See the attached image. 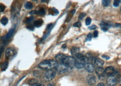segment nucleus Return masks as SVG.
<instances>
[{
  "label": "nucleus",
  "instance_id": "f257e3e1",
  "mask_svg": "<svg viewBox=\"0 0 121 86\" xmlns=\"http://www.w3.org/2000/svg\"><path fill=\"white\" fill-rule=\"evenodd\" d=\"M58 64L56 61L53 60H44L39 64L38 67L44 70H50L55 69Z\"/></svg>",
  "mask_w": 121,
  "mask_h": 86
},
{
  "label": "nucleus",
  "instance_id": "f03ea898",
  "mask_svg": "<svg viewBox=\"0 0 121 86\" xmlns=\"http://www.w3.org/2000/svg\"><path fill=\"white\" fill-rule=\"evenodd\" d=\"M56 75V72L52 69L48 70L43 76V80L46 82L52 81Z\"/></svg>",
  "mask_w": 121,
  "mask_h": 86
},
{
  "label": "nucleus",
  "instance_id": "7ed1b4c3",
  "mask_svg": "<svg viewBox=\"0 0 121 86\" xmlns=\"http://www.w3.org/2000/svg\"><path fill=\"white\" fill-rule=\"evenodd\" d=\"M76 59L72 56H66L63 64H65L69 68H73L74 67V64Z\"/></svg>",
  "mask_w": 121,
  "mask_h": 86
},
{
  "label": "nucleus",
  "instance_id": "20e7f679",
  "mask_svg": "<svg viewBox=\"0 0 121 86\" xmlns=\"http://www.w3.org/2000/svg\"><path fill=\"white\" fill-rule=\"evenodd\" d=\"M69 68L65 64L63 63H59L55 68V69L58 74H62L66 73Z\"/></svg>",
  "mask_w": 121,
  "mask_h": 86
},
{
  "label": "nucleus",
  "instance_id": "39448f33",
  "mask_svg": "<svg viewBox=\"0 0 121 86\" xmlns=\"http://www.w3.org/2000/svg\"><path fill=\"white\" fill-rule=\"evenodd\" d=\"M113 26L112 23L108 21H103L100 25L101 30L104 32H106Z\"/></svg>",
  "mask_w": 121,
  "mask_h": 86
},
{
  "label": "nucleus",
  "instance_id": "423d86ee",
  "mask_svg": "<svg viewBox=\"0 0 121 86\" xmlns=\"http://www.w3.org/2000/svg\"><path fill=\"white\" fill-rule=\"evenodd\" d=\"M86 81L88 85L92 86L94 85L96 82V78L93 74L88 75L86 77Z\"/></svg>",
  "mask_w": 121,
  "mask_h": 86
},
{
  "label": "nucleus",
  "instance_id": "0eeeda50",
  "mask_svg": "<svg viewBox=\"0 0 121 86\" xmlns=\"http://www.w3.org/2000/svg\"><path fill=\"white\" fill-rule=\"evenodd\" d=\"M107 83L108 86H115L117 84V79L113 76H109L107 79Z\"/></svg>",
  "mask_w": 121,
  "mask_h": 86
},
{
  "label": "nucleus",
  "instance_id": "6e6552de",
  "mask_svg": "<svg viewBox=\"0 0 121 86\" xmlns=\"http://www.w3.org/2000/svg\"><path fill=\"white\" fill-rule=\"evenodd\" d=\"M84 67L86 70H87V71L88 73H92L94 72V66L92 63H86L84 65Z\"/></svg>",
  "mask_w": 121,
  "mask_h": 86
},
{
  "label": "nucleus",
  "instance_id": "1a4fd4ad",
  "mask_svg": "<svg viewBox=\"0 0 121 86\" xmlns=\"http://www.w3.org/2000/svg\"><path fill=\"white\" fill-rule=\"evenodd\" d=\"M66 55L63 54H57L55 57V59L57 62L59 63H63L64 59L66 57Z\"/></svg>",
  "mask_w": 121,
  "mask_h": 86
},
{
  "label": "nucleus",
  "instance_id": "9d476101",
  "mask_svg": "<svg viewBox=\"0 0 121 86\" xmlns=\"http://www.w3.org/2000/svg\"><path fill=\"white\" fill-rule=\"evenodd\" d=\"M115 71V69L112 66H109L106 68V69L105 70V72L106 75L108 76H112L114 72Z\"/></svg>",
  "mask_w": 121,
  "mask_h": 86
},
{
  "label": "nucleus",
  "instance_id": "9b49d317",
  "mask_svg": "<svg viewBox=\"0 0 121 86\" xmlns=\"http://www.w3.org/2000/svg\"><path fill=\"white\" fill-rule=\"evenodd\" d=\"M95 72L98 77L106 74L104 69L102 67H98L95 70Z\"/></svg>",
  "mask_w": 121,
  "mask_h": 86
},
{
  "label": "nucleus",
  "instance_id": "f8f14e48",
  "mask_svg": "<svg viewBox=\"0 0 121 86\" xmlns=\"http://www.w3.org/2000/svg\"><path fill=\"white\" fill-rule=\"evenodd\" d=\"M85 64H84L82 62L76 60L74 64V67L78 69H81L84 67Z\"/></svg>",
  "mask_w": 121,
  "mask_h": 86
},
{
  "label": "nucleus",
  "instance_id": "ddd939ff",
  "mask_svg": "<svg viewBox=\"0 0 121 86\" xmlns=\"http://www.w3.org/2000/svg\"><path fill=\"white\" fill-rule=\"evenodd\" d=\"M14 50L11 48H7L5 52V56L6 58H9L10 57H11L14 54Z\"/></svg>",
  "mask_w": 121,
  "mask_h": 86
},
{
  "label": "nucleus",
  "instance_id": "4468645a",
  "mask_svg": "<svg viewBox=\"0 0 121 86\" xmlns=\"http://www.w3.org/2000/svg\"><path fill=\"white\" fill-rule=\"evenodd\" d=\"M104 61L102 59H100L99 58L96 59L94 62L95 64L98 67H102L104 64Z\"/></svg>",
  "mask_w": 121,
  "mask_h": 86
},
{
  "label": "nucleus",
  "instance_id": "2eb2a0df",
  "mask_svg": "<svg viewBox=\"0 0 121 86\" xmlns=\"http://www.w3.org/2000/svg\"><path fill=\"white\" fill-rule=\"evenodd\" d=\"M15 29H16L15 27H13V28L11 29L7 33V34H6V36H5V39L6 40H8L11 38V36H12V35L15 32Z\"/></svg>",
  "mask_w": 121,
  "mask_h": 86
},
{
  "label": "nucleus",
  "instance_id": "dca6fc26",
  "mask_svg": "<svg viewBox=\"0 0 121 86\" xmlns=\"http://www.w3.org/2000/svg\"><path fill=\"white\" fill-rule=\"evenodd\" d=\"M43 22V20L42 19H39L35 22L34 23V26L36 27H40L42 25Z\"/></svg>",
  "mask_w": 121,
  "mask_h": 86
},
{
  "label": "nucleus",
  "instance_id": "f3484780",
  "mask_svg": "<svg viewBox=\"0 0 121 86\" xmlns=\"http://www.w3.org/2000/svg\"><path fill=\"white\" fill-rule=\"evenodd\" d=\"M79 48L76 47H73L71 49V53L73 56H75L77 54L79 53Z\"/></svg>",
  "mask_w": 121,
  "mask_h": 86
},
{
  "label": "nucleus",
  "instance_id": "a211bd4d",
  "mask_svg": "<svg viewBox=\"0 0 121 86\" xmlns=\"http://www.w3.org/2000/svg\"><path fill=\"white\" fill-rule=\"evenodd\" d=\"M9 63L7 61H5L1 66V70L2 71H6L8 67Z\"/></svg>",
  "mask_w": 121,
  "mask_h": 86
},
{
  "label": "nucleus",
  "instance_id": "6ab92c4d",
  "mask_svg": "<svg viewBox=\"0 0 121 86\" xmlns=\"http://www.w3.org/2000/svg\"><path fill=\"white\" fill-rule=\"evenodd\" d=\"M0 22L3 26H6L8 22V19L6 16H3L1 19Z\"/></svg>",
  "mask_w": 121,
  "mask_h": 86
},
{
  "label": "nucleus",
  "instance_id": "aec40b11",
  "mask_svg": "<svg viewBox=\"0 0 121 86\" xmlns=\"http://www.w3.org/2000/svg\"><path fill=\"white\" fill-rule=\"evenodd\" d=\"M25 7L27 10H31L33 7V4L30 2H27L25 5Z\"/></svg>",
  "mask_w": 121,
  "mask_h": 86
},
{
  "label": "nucleus",
  "instance_id": "412c9836",
  "mask_svg": "<svg viewBox=\"0 0 121 86\" xmlns=\"http://www.w3.org/2000/svg\"><path fill=\"white\" fill-rule=\"evenodd\" d=\"M110 2H111V1L110 0H102V4H103L104 6L105 7H108V6L109 5H110Z\"/></svg>",
  "mask_w": 121,
  "mask_h": 86
},
{
  "label": "nucleus",
  "instance_id": "4be33fe9",
  "mask_svg": "<svg viewBox=\"0 0 121 86\" xmlns=\"http://www.w3.org/2000/svg\"><path fill=\"white\" fill-rule=\"evenodd\" d=\"M38 12L40 16H44L46 13V11L44 8H41L39 10Z\"/></svg>",
  "mask_w": 121,
  "mask_h": 86
},
{
  "label": "nucleus",
  "instance_id": "5701e85b",
  "mask_svg": "<svg viewBox=\"0 0 121 86\" xmlns=\"http://www.w3.org/2000/svg\"><path fill=\"white\" fill-rule=\"evenodd\" d=\"M38 83V81L35 79H34V78H32V79H30L29 81V83L30 85H32L33 84H34L35 83Z\"/></svg>",
  "mask_w": 121,
  "mask_h": 86
},
{
  "label": "nucleus",
  "instance_id": "b1692460",
  "mask_svg": "<svg viewBox=\"0 0 121 86\" xmlns=\"http://www.w3.org/2000/svg\"><path fill=\"white\" fill-rule=\"evenodd\" d=\"M92 37H93V34H92V33H88V34L87 35L86 39V41H90L92 39Z\"/></svg>",
  "mask_w": 121,
  "mask_h": 86
},
{
  "label": "nucleus",
  "instance_id": "393cba45",
  "mask_svg": "<svg viewBox=\"0 0 121 86\" xmlns=\"http://www.w3.org/2000/svg\"><path fill=\"white\" fill-rule=\"evenodd\" d=\"M91 21H92V19H91V18L87 17L86 19V21H85V23H86V26L90 25L91 23Z\"/></svg>",
  "mask_w": 121,
  "mask_h": 86
},
{
  "label": "nucleus",
  "instance_id": "a878e982",
  "mask_svg": "<svg viewBox=\"0 0 121 86\" xmlns=\"http://www.w3.org/2000/svg\"><path fill=\"white\" fill-rule=\"evenodd\" d=\"M86 16V14L84 12H82L78 16V19L80 20H83V19L84 18V17Z\"/></svg>",
  "mask_w": 121,
  "mask_h": 86
},
{
  "label": "nucleus",
  "instance_id": "bb28decb",
  "mask_svg": "<svg viewBox=\"0 0 121 86\" xmlns=\"http://www.w3.org/2000/svg\"><path fill=\"white\" fill-rule=\"evenodd\" d=\"M73 26L75 27L80 28L81 26V23L80 22H76L73 25Z\"/></svg>",
  "mask_w": 121,
  "mask_h": 86
},
{
  "label": "nucleus",
  "instance_id": "cd10ccee",
  "mask_svg": "<svg viewBox=\"0 0 121 86\" xmlns=\"http://www.w3.org/2000/svg\"><path fill=\"white\" fill-rule=\"evenodd\" d=\"M34 19V17L33 16H30V17H29V18H28L26 20V23H30L31 22H32Z\"/></svg>",
  "mask_w": 121,
  "mask_h": 86
},
{
  "label": "nucleus",
  "instance_id": "c85d7f7f",
  "mask_svg": "<svg viewBox=\"0 0 121 86\" xmlns=\"http://www.w3.org/2000/svg\"><path fill=\"white\" fill-rule=\"evenodd\" d=\"M119 4H120V2H119V0H115L113 1V5L115 7H118L119 5Z\"/></svg>",
  "mask_w": 121,
  "mask_h": 86
},
{
  "label": "nucleus",
  "instance_id": "c756f323",
  "mask_svg": "<svg viewBox=\"0 0 121 86\" xmlns=\"http://www.w3.org/2000/svg\"><path fill=\"white\" fill-rule=\"evenodd\" d=\"M5 8H6V6L3 4H2L1 3L0 4V11L1 12H2L5 11Z\"/></svg>",
  "mask_w": 121,
  "mask_h": 86
},
{
  "label": "nucleus",
  "instance_id": "7c9ffc66",
  "mask_svg": "<svg viewBox=\"0 0 121 86\" xmlns=\"http://www.w3.org/2000/svg\"><path fill=\"white\" fill-rule=\"evenodd\" d=\"M30 15H38L39 12L36 10H33L30 11Z\"/></svg>",
  "mask_w": 121,
  "mask_h": 86
},
{
  "label": "nucleus",
  "instance_id": "2f4dec72",
  "mask_svg": "<svg viewBox=\"0 0 121 86\" xmlns=\"http://www.w3.org/2000/svg\"><path fill=\"white\" fill-rule=\"evenodd\" d=\"M26 27H27V28L29 30H33L34 29V26H33V25H31V24H29V25H28Z\"/></svg>",
  "mask_w": 121,
  "mask_h": 86
},
{
  "label": "nucleus",
  "instance_id": "473e14b6",
  "mask_svg": "<svg viewBox=\"0 0 121 86\" xmlns=\"http://www.w3.org/2000/svg\"><path fill=\"white\" fill-rule=\"evenodd\" d=\"M99 35V32L97 30H95L94 32V38H97Z\"/></svg>",
  "mask_w": 121,
  "mask_h": 86
},
{
  "label": "nucleus",
  "instance_id": "72a5a7b5",
  "mask_svg": "<svg viewBox=\"0 0 121 86\" xmlns=\"http://www.w3.org/2000/svg\"><path fill=\"white\" fill-rule=\"evenodd\" d=\"M33 73L34 74V76L36 77H38L39 76V72L38 71H35L33 72Z\"/></svg>",
  "mask_w": 121,
  "mask_h": 86
},
{
  "label": "nucleus",
  "instance_id": "f704fd0d",
  "mask_svg": "<svg viewBox=\"0 0 121 86\" xmlns=\"http://www.w3.org/2000/svg\"><path fill=\"white\" fill-rule=\"evenodd\" d=\"M96 28H97V26L96 25H93V26L88 27V29L90 30H94L96 29Z\"/></svg>",
  "mask_w": 121,
  "mask_h": 86
},
{
  "label": "nucleus",
  "instance_id": "c9c22d12",
  "mask_svg": "<svg viewBox=\"0 0 121 86\" xmlns=\"http://www.w3.org/2000/svg\"><path fill=\"white\" fill-rule=\"evenodd\" d=\"M30 86H44V85L42 84H40V83H35V84H33L32 85H30Z\"/></svg>",
  "mask_w": 121,
  "mask_h": 86
},
{
  "label": "nucleus",
  "instance_id": "e433bc0d",
  "mask_svg": "<svg viewBox=\"0 0 121 86\" xmlns=\"http://www.w3.org/2000/svg\"><path fill=\"white\" fill-rule=\"evenodd\" d=\"M102 58H104L105 59H107V60H108V59H110V57H108V56H106V55H102Z\"/></svg>",
  "mask_w": 121,
  "mask_h": 86
},
{
  "label": "nucleus",
  "instance_id": "4c0bfd02",
  "mask_svg": "<svg viewBox=\"0 0 121 86\" xmlns=\"http://www.w3.org/2000/svg\"><path fill=\"white\" fill-rule=\"evenodd\" d=\"M115 27L121 28V25L119 23H116L115 24Z\"/></svg>",
  "mask_w": 121,
  "mask_h": 86
},
{
  "label": "nucleus",
  "instance_id": "58836bf2",
  "mask_svg": "<svg viewBox=\"0 0 121 86\" xmlns=\"http://www.w3.org/2000/svg\"><path fill=\"white\" fill-rule=\"evenodd\" d=\"M97 86H105L104 84V83H102V82H100L99 83Z\"/></svg>",
  "mask_w": 121,
  "mask_h": 86
},
{
  "label": "nucleus",
  "instance_id": "ea45409f",
  "mask_svg": "<svg viewBox=\"0 0 121 86\" xmlns=\"http://www.w3.org/2000/svg\"><path fill=\"white\" fill-rule=\"evenodd\" d=\"M47 86H55V84L54 83H53V82H51V83H49Z\"/></svg>",
  "mask_w": 121,
  "mask_h": 86
},
{
  "label": "nucleus",
  "instance_id": "a19ab883",
  "mask_svg": "<svg viewBox=\"0 0 121 86\" xmlns=\"http://www.w3.org/2000/svg\"><path fill=\"white\" fill-rule=\"evenodd\" d=\"M52 26V24H49L48 26H47V29H50V28H51V26Z\"/></svg>",
  "mask_w": 121,
  "mask_h": 86
},
{
  "label": "nucleus",
  "instance_id": "79ce46f5",
  "mask_svg": "<svg viewBox=\"0 0 121 86\" xmlns=\"http://www.w3.org/2000/svg\"><path fill=\"white\" fill-rule=\"evenodd\" d=\"M66 47V44H64L62 46V48H65Z\"/></svg>",
  "mask_w": 121,
  "mask_h": 86
},
{
  "label": "nucleus",
  "instance_id": "37998d69",
  "mask_svg": "<svg viewBox=\"0 0 121 86\" xmlns=\"http://www.w3.org/2000/svg\"><path fill=\"white\" fill-rule=\"evenodd\" d=\"M75 10H73V11H72L71 12V13L72 14H73V15L74 13H75Z\"/></svg>",
  "mask_w": 121,
  "mask_h": 86
}]
</instances>
